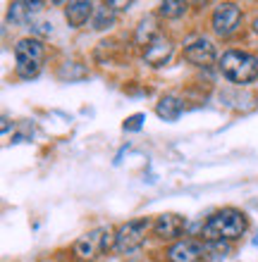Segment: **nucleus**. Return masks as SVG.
I'll list each match as a JSON object with an SVG mask.
<instances>
[{
	"mask_svg": "<svg viewBox=\"0 0 258 262\" xmlns=\"http://www.w3.org/2000/svg\"><path fill=\"white\" fill-rule=\"evenodd\" d=\"M249 229V217L237 207H223L206 220L201 236L206 243H225L234 241Z\"/></svg>",
	"mask_w": 258,
	"mask_h": 262,
	"instance_id": "f257e3e1",
	"label": "nucleus"
},
{
	"mask_svg": "<svg viewBox=\"0 0 258 262\" xmlns=\"http://www.w3.org/2000/svg\"><path fill=\"white\" fill-rule=\"evenodd\" d=\"M217 69H220V74L227 81L239 83V86H249V83H253L258 79V55L246 53V50L230 48L220 55Z\"/></svg>",
	"mask_w": 258,
	"mask_h": 262,
	"instance_id": "f03ea898",
	"label": "nucleus"
},
{
	"mask_svg": "<svg viewBox=\"0 0 258 262\" xmlns=\"http://www.w3.org/2000/svg\"><path fill=\"white\" fill-rule=\"evenodd\" d=\"M148 231H153V222L146 220V217L129 220L125 224H120L115 229V253L117 255H127V253L141 248L148 238Z\"/></svg>",
	"mask_w": 258,
	"mask_h": 262,
	"instance_id": "7ed1b4c3",
	"label": "nucleus"
},
{
	"mask_svg": "<svg viewBox=\"0 0 258 262\" xmlns=\"http://www.w3.org/2000/svg\"><path fill=\"white\" fill-rule=\"evenodd\" d=\"M108 250H115V229H93L84 234L74 243V253L84 260H93L96 255H103Z\"/></svg>",
	"mask_w": 258,
	"mask_h": 262,
	"instance_id": "20e7f679",
	"label": "nucleus"
},
{
	"mask_svg": "<svg viewBox=\"0 0 258 262\" xmlns=\"http://www.w3.org/2000/svg\"><path fill=\"white\" fill-rule=\"evenodd\" d=\"M242 21H244V12L237 3H220V5L213 10V17H210V27L217 36H227L237 34L242 29Z\"/></svg>",
	"mask_w": 258,
	"mask_h": 262,
	"instance_id": "39448f33",
	"label": "nucleus"
},
{
	"mask_svg": "<svg viewBox=\"0 0 258 262\" xmlns=\"http://www.w3.org/2000/svg\"><path fill=\"white\" fill-rule=\"evenodd\" d=\"M182 55L194 67H208V64H213L217 60V50H215V43L210 41V38H203L201 36V38L189 43Z\"/></svg>",
	"mask_w": 258,
	"mask_h": 262,
	"instance_id": "423d86ee",
	"label": "nucleus"
},
{
	"mask_svg": "<svg viewBox=\"0 0 258 262\" xmlns=\"http://www.w3.org/2000/svg\"><path fill=\"white\" fill-rule=\"evenodd\" d=\"M187 229V220L182 214H174V212H165V214H158L153 220V234L163 241H177Z\"/></svg>",
	"mask_w": 258,
	"mask_h": 262,
	"instance_id": "0eeeda50",
	"label": "nucleus"
},
{
	"mask_svg": "<svg viewBox=\"0 0 258 262\" xmlns=\"http://www.w3.org/2000/svg\"><path fill=\"white\" fill-rule=\"evenodd\" d=\"M203 255H206V243L196 238H182L168 248L170 262H199Z\"/></svg>",
	"mask_w": 258,
	"mask_h": 262,
	"instance_id": "6e6552de",
	"label": "nucleus"
},
{
	"mask_svg": "<svg viewBox=\"0 0 258 262\" xmlns=\"http://www.w3.org/2000/svg\"><path fill=\"white\" fill-rule=\"evenodd\" d=\"M172 53H174V43L170 41L165 34H163L161 38H155L151 46H146V48H144V62H146L148 67H153V69L165 67V64L170 62Z\"/></svg>",
	"mask_w": 258,
	"mask_h": 262,
	"instance_id": "1a4fd4ad",
	"label": "nucleus"
},
{
	"mask_svg": "<svg viewBox=\"0 0 258 262\" xmlns=\"http://www.w3.org/2000/svg\"><path fill=\"white\" fill-rule=\"evenodd\" d=\"M43 55H46V46L36 36H27V38H19L14 43V60L17 62H43Z\"/></svg>",
	"mask_w": 258,
	"mask_h": 262,
	"instance_id": "9d476101",
	"label": "nucleus"
},
{
	"mask_svg": "<svg viewBox=\"0 0 258 262\" xmlns=\"http://www.w3.org/2000/svg\"><path fill=\"white\" fill-rule=\"evenodd\" d=\"M93 10H96V5L89 3V0H72V3L65 5V17H67V21H70V27L82 29L84 24L91 21Z\"/></svg>",
	"mask_w": 258,
	"mask_h": 262,
	"instance_id": "9b49d317",
	"label": "nucleus"
},
{
	"mask_svg": "<svg viewBox=\"0 0 258 262\" xmlns=\"http://www.w3.org/2000/svg\"><path fill=\"white\" fill-rule=\"evenodd\" d=\"M161 36H163L161 21H158V17H153V14L144 17V19L139 21V27L134 29V43L141 46V48L151 46V43H153L155 38H161Z\"/></svg>",
	"mask_w": 258,
	"mask_h": 262,
	"instance_id": "f8f14e48",
	"label": "nucleus"
},
{
	"mask_svg": "<svg viewBox=\"0 0 258 262\" xmlns=\"http://www.w3.org/2000/svg\"><path fill=\"white\" fill-rule=\"evenodd\" d=\"M41 10H43V3H24V0H19V3H12V5H10L7 17H10V21H14V24H27V21L34 19Z\"/></svg>",
	"mask_w": 258,
	"mask_h": 262,
	"instance_id": "ddd939ff",
	"label": "nucleus"
},
{
	"mask_svg": "<svg viewBox=\"0 0 258 262\" xmlns=\"http://www.w3.org/2000/svg\"><path fill=\"white\" fill-rule=\"evenodd\" d=\"M182 110H184V103H182L177 96L168 93V96H163L158 103H155V115L165 122H174V119H180Z\"/></svg>",
	"mask_w": 258,
	"mask_h": 262,
	"instance_id": "4468645a",
	"label": "nucleus"
},
{
	"mask_svg": "<svg viewBox=\"0 0 258 262\" xmlns=\"http://www.w3.org/2000/svg\"><path fill=\"white\" fill-rule=\"evenodd\" d=\"M117 19V10L112 7V3H101L96 5L93 10V17H91V29L93 31H105V29H110Z\"/></svg>",
	"mask_w": 258,
	"mask_h": 262,
	"instance_id": "2eb2a0df",
	"label": "nucleus"
},
{
	"mask_svg": "<svg viewBox=\"0 0 258 262\" xmlns=\"http://www.w3.org/2000/svg\"><path fill=\"white\" fill-rule=\"evenodd\" d=\"M86 76H89L86 64L77 62V60H67L57 67V79H63V81H82Z\"/></svg>",
	"mask_w": 258,
	"mask_h": 262,
	"instance_id": "dca6fc26",
	"label": "nucleus"
},
{
	"mask_svg": "<svg viewBox=\"0 0 258 262\" xmlns=\"http://www.w3.org/2000/svg\"><path fill=\"white\" fill-rule=\"evenodd\" d=\"M187 10H189V5L182 3V0H165V3L158 5V14L165 17V19H177L182 14H187Z\"/></svg>",
	"mask_w": 258,
	"mask_h": 262,
	"instance_id": "f3484780",
	"label": "nucleus"
},
{
	"mask_svg": "<svg viewBox=\"0 0 258 262\" xmlns=\"http://www.w3.org/2000/svg\"><path fill=\"white\" fill-rule=\"evenodd\" d=\"M14 72H17L19 79H36L41 74V62H17Z\"/></svg>",
	"mask_w": 258,
	"mask_h": 262,
	"instance_id": "a211bd4d",
	"label": "nucleus"
},
{
	"mask_svg": "<svg viewBox=\"0 0 258 262\" xmlns=\"http://www.w3.org/2000/svg\"><path fill=\"white\" fill-rule=\"evenodd\" d=\"M144 122H146V115H144V112H136V115H132V117L125 119L122 129L125 131H139L141 126H144Z\"/></svg>",
	"mask_w": 258,
	"mask_h": 262,
	"instance_id": "6ab92c4d",
	"label": "nucleus"
},
{
	"mask_svg": "<svg viewBox=\"0 0 258 262\" xmlns=\"http://www.w3.org/2000/svg\"><path fill=\"white\" fill-rule=\"evenodd\" d=\"M36 34H53V24H48V21H41V24H36L34 27Z\"/></svg>",
	"mask_w": 258,
	"mask_h": 262,
	"instance_id": "aec40b11",
	"label": "nucleus"
},
{
	"mask_svg": "<svg viewBox=\"0 0 258 262\" xmlns=\"http://www.w3.org/2000/svg\"><path fill=\"white\" fill-rule=\"evenodd\" d=\"M112 7H115V10H129L132 3H112Z\"/></svg>",
	"mask_w": 258,
	"mask_h": 262,
	"instance_id": "412c9836",
	"label": "nucleus"
},
{
	"mask_svg": "<svg viewBox=\"0 0 258 262\" xmlns=\"http://www.w3.org/2000/svg\"><path fill=\"white\" fill-rule=\"evenodd\" d=\"M7 129H10V119L3 117V134H7Z\"/></svg>",
	"mask_w": 258,
	"mask_h": 262,
	"instance_id": "4be33fe9",
	"label": "nucleus"
},
{
	"mask_svg": "<svg viewBox=\"0 0 258 262\" xmlns=\"http://www.w3.org/2000/svg\"><path fill=\"white\" fill-rule=\"evenodd\" d=\"M251 29H253V34H256V36H258V17H256V19H253V21H251Z\"/></svg>",
	"mask_w": 258,
	"mask_h": 262,
	"instance_id": "5701e85b",
	"label": "nucleus"
},
{
	"mask_svg": "<svg viewBox=\"0 0 258 262\" xmlns=\"http://www.w3.org/2000/svg\"><path fill=\"white\" fill-rule=\"evenodd\" d=\"M253 246H256V248H258V234H256V238H253Z\"/></svg>",
	"mask_w": 258,
	"mask_h": 262,
	"instance_id": "b1692460",
	"label": "nucleus"
}]
</instances>
